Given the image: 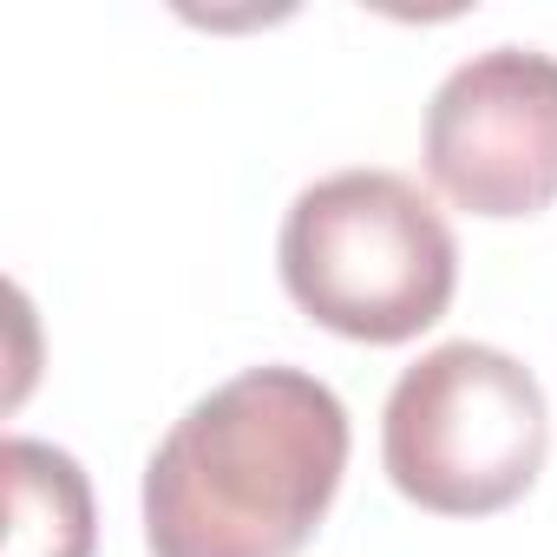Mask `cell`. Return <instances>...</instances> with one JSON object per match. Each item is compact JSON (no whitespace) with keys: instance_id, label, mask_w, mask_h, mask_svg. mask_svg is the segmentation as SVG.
<instances>
[{"instance_id":"6da1fadb","label":"cell","mask_w":557,"mask_h":557,"mask_svg":"<svg viewBox=\"0 0 557 557\" xmlns=\"http://www.w3.org/2000/svg\"><path fill=\"white\" fill-rule=\"evenodd\" d=\"M348 472V407L309 368H243L145 466L151 557H296Z\"/></svg>"},{"instance_id":"5b68a950","label":"cell","mask_w":557,"mask_h":557,"mask_svg":"<svg viewBox=\"0 0 557 557\" xmlns=\"http://www.w3.org/2000/svg\"><path fill=\"white\" fill-rule=\"evenodd\" d=\"M0 472H8V557H92V485L73 453L47 440H8L0 446Z\"/></svg>"},{"instance_id":"277c9868","label":"cell","mask_w":557,"mask_h":557,"mask_svg":"<svg viewBox=\"0 0 557 557\" xmlns=\"http://www.w3.org/2000/svg\"><path fill=\"white\" fill-rule=\"evenodd\" d=\"M426 177L472 216H537L557 203V60L485 47L426 106Z\"/></svg>"},{"instance_id":"7a4b0ae2","label":"cell","mask_w":557,"mask_h":557,"mask_svg":"<svg viewBox=\"0 0 557 557\" xmlns=\"http://www.w3.org/2000/svg\"><path fill=\"white\" fill-rule=\"evenodd\" d=\"M289 302L342 342L400 348L453 309L459 243L400 171H335L309 184L275 236Z\"/></svg>"},{"instance_id":"3957f363","label":"cell","mask_w":557,"mask_h":557,"mask_svg":"<svg viewBox=\"0 0 557 557\" xmlns=\"http://www.w3.org/2000/svg\"><path fill=\"white\" fill-rule=\"evenodd\" d=\"M550 453L537 374L485 342L420 355L381 413V459L400 498L440 518H492L518 505Z\"/></svg>"}]
</instances>
